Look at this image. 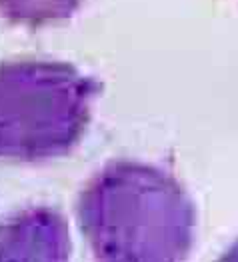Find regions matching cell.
Wrapping results in <instances>:
<instances>
[{
	"instance_id": "cell-2",
	"label": "cell",
	"mask_w": 238,
	"mask_h": 262,
	"mask_svg": "<svg viewBox=\"0 0 238 262\" xmlns=\"http://www.w3.org/2000/svg\"><path fill=\"white\" fill-rule=\"evenodd\" d=\"M100 88L60 60L0 62V160L42 162L68 154L86 132Z\"/></svg>"
},
{
	"instance_id": "cell-3",
	"label": "cell",
	"mask_w": 238,
	"mask_h": 262,
	"mask_svg": "<svg viewBox=\"0 0 238 262\" xmlns=\"http://www.w3.org/2000/svg\"><path fill=\"white\" fill-rule=\"evenodd\" d=\"M70 234L62 214L30 208L0 226V260H66Z\"/></svg>"
},
{
	"instance_id": "cell-1",
	"label": "cell",
	"mask_w": 238,
	"mask_h": 262,
	"mask_svg": "<svg viewBox=\"0 0 238 262\" xmlns=\"http://www.w3.org/2000/svg\"><path fill=\"white\" fill-rule=\"evenodd\" d=\"M78 228L109 262H178L194 242L196 210L170 172L138 160H112L82 188Z\"/></svg>"
},
{
	"instance_id": "cell-4",
	"label": "cell",
	"mask_w": 238,
	"mask_h": 262,
	"mask_svg": "<svg viewBox=\"0 0 238 262\" xmlns=\"http://www.w3.org/2000/svg\"><path fill=\"white\" fill-rule=\"evenodd\" d=\"M82 0H0V16L12 24L44 26L72 18Z\"/></svg>"
}]
</instances>
